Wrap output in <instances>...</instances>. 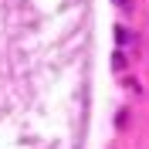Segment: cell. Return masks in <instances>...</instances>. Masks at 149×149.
<instances>
[]
</instances>
